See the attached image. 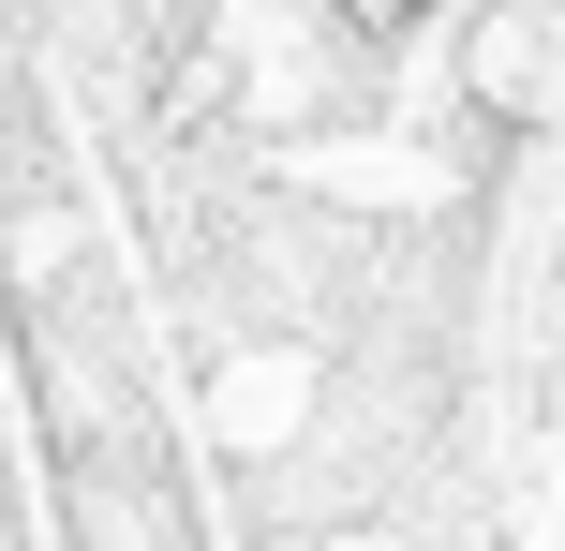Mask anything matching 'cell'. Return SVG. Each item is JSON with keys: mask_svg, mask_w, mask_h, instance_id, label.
I'll return each instance as SVG.
<instances>
[{"mask_svg": "<svg viewBox=\"0 0 565 551\" xmlns=\"http://www.w3.org/2000/svg\"><path fill=\"white\" fill-rule=\"evenodd\" d=\"M342 15H358V30H372V45H402V30H417V15H431V0H342Z\"/></svg>", "mask_w": 565, "mask_h": 551, "instance_id": "1", "label": "cell"}]
</instances>
